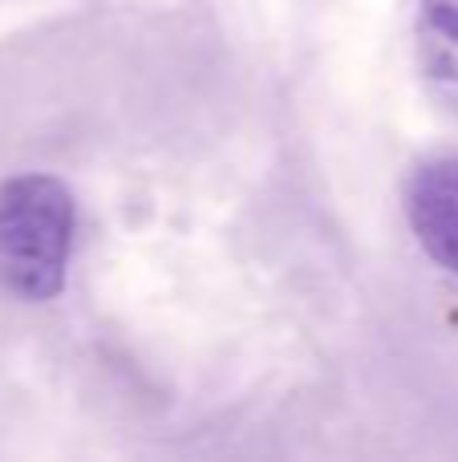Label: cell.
<instances>
[{"label":"cell","instance_id":"cell-1","mask_svg":"<svg viewBox=\"0 0 458 462\" xmlns=\"http://www.w3.org/2000/svg\"><path fill=\"white\" fill-rule=\"evenodd\" d=\"M78 199L69 183L45 171L0 183V288L29 304L61 296L69 280Z\"/></svg>","mask_w":458,"mask_h":462},{"label":"cell","instance_id":"cell-2","mask_svg":"<svg viewBox=\"0 0 458 462\" xmlns=\"http://www.w3.org/2000/svg\"><path fill=\"white\" fill-rule=\"evenodd\" d=\"M402 211L422 252L458 276V154L422 159L406 175Z\"/></svg>","mask_w":458,"mask_h":462},{"label":"cell","instance_id":"cell-3","mask_svg":"<svg viewBox=\"0 0 458 462\" xmlns=\"http://www.w3.org/2000/svg\"><path fill=\"white\" fill-rule=\"evenodd\" d=\"M414 57L430 94L458 114V0H418Z\"/></svg>","mask_w":458,"mask_h":462}]
</instances>
